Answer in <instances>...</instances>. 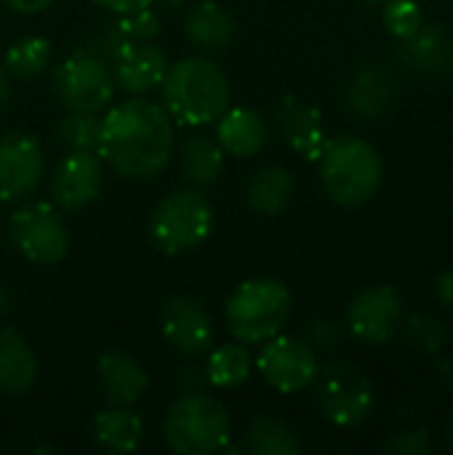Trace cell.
<instances>
[{
	"instance_id": "6da1fadb",
	"label": "cell",
	"mask_w": 453,
	"mask_h": 455,
	"mask_svg": "<svg viewBox=\"0 0 453 455\" xmlns=\"http://www.w3.org/2000/svg\"><path fill=\"white\" fill-rule=\"evenodd\" d=\"M96 152L125 179H155L174 155V120L163 104L133 96L101 117Z\"/></svg>"
},
{
	"instance_id": "7a4b0ae2",
	"label": "cell",
	"mask_w": 453,
	"mask_h": 455,
	"mask_svg": "<svg viewBox=\"0 0 453 455\" xmlns=\"http://www.w3.org/2000/svg\"><path fill=\"white\" fill-rule=\"evenodd\" d=\"M163 107L174 123L200 128L216 123L230 107V80L208 56H187L168 64L160 80Z\"/></svg>"
},
{
	"instance_id": "3957f363",
	"label": "cell",
	"mask_w": 453,
	"mask_h": 455,
	"mask_svg": "<svg viewBox=\"0 0 453 455\" xmlns=\"http://www.w3.org/2000/svg\"><path fill=\"white\" fill-rule=\"evenodd\" d=\"M318 165L326 195L342 208L366 205L382 187V157L376 147L360 136L342 133L328 139Z\"/></svg>"
},
{
	"instance_id": "277c9868",
	"label": "cell",
	"mask_w": 453,
	"mask_h": 455,
	"mask_svg": "<svg viewBox=\"0 0 453 455\" xmlns=\"http://www.w3.org/2000/svg\"><path fill=\"white\" fill-rule=\"evenodd\" d=\"M291 291L275 277H254L235 288L224 304V320L235 341L248 347L275 339L291 317Z\"/></svg>"
},
{
	"instance_id": "5b68a950",
	"label": "cell",
	"mask_w": 453,
	"mask_h": 455,
	"mask_svg": "<svg viewBox=\"0 0 453 455\" xmlns=\"http://www.w3.org/2000/svg\"><path fill=\"white\" fill-rule=\"evenodd\" d=\"M163 437L179 455L219 453L230 440V413L211 395L184 392L163 419Z\"/></svg>"
},
{
	"instance_id": "8992f818",
	"label": "cell",
	"mask_w": 453,
	"mask_h": 455,
	"mask_svg": "<svg viewBox=\"0 0 453 455\" xmlns=\"http://www.w3.org/2000/svg\"><path fill=\"white\" fill-rule=\"evenodd\" d=\"M211 229L214 208L198 189H176L166 195L150 216V240L166 256H179L203 245Z\"/></svg>"
},
{
	"instance_id": "52a82bcc",
	"label": "cell",
	"mask_w": 453,
	"mask_h": 455,
	"mask_svg": "<svg viewBox=\"0 0 453 455\" xmlns=\"http://www.w3.org/2000/svg\"><path fill=\"white\" fill-rule=\"evenodd\" d=\"M315 403L326 421L334 427H358L374 411V384L363 368L336 360L318 371Z\"/></svg>"
},
{
	"instance_id": "ba28073f",
	"label": "cell",
	"mask_w": 453,
	"mask_h": 455,
	"mask_svg": "<svg viewBox=\"0 0 453 455\" xmlns=\"http://www.w3.org/2000/svg\"><path fill=\"white\" fill-rule=\"evenodd\" d=\"M115 77L101 59L75 51L53 72V93L69 112H101L115 96Z\"/></svg>"
},
{
	"instance_id": "9c48e42d",
	"label": "cell",
	"mask_w": 453,
	"mask_h": 455,
	"mask_svg": "<svg viewBox=\"0 0 453 455\" xmlns=\"http://www.w3.org/2000/svg\"><path fill=\"white\" fill-rule=\"evenodd\" d=\"M8 237L27 261L43 267L59 264L69 251L67 227L59 211L45 203L21 205L8 221Z\"/></svg>"
},
{
	"instance_id": "30bf717a",
	"label": "cell",
	"mask_w": 453,
	"mask_h": 455,
	"mask_svg": "<svg viewBox=\"0 0 453 455\" xmlns=\"http://www.w3.org/2000/svg\"><path fill=\"white\" fill-rule=\"evenodd\" d=\"M262 379L280 395H299L312 387L320 360L299 336H275L264 341L259 357L254 360Z\"/></svg>"
},
{
	"instance_id": "8fae6325",
	"label": "cell",
	"mask_w": 453,
	"mask_h": 455,
	"mask_svg": "<svg viewBox=\"0 0 453 455\" xmlns=\"http://www.w3.org/2000/svg\"><path fill=\"white\" fill-rule=\"evenodd\" d=\"M43 144L24 133L8 131L0 136V203L27 200L43 179Z\"/></svg>"
},
{
	"instance_id": "7c38bea8",
	"label": "cell",
	"mask_w": 453,
	"mask_h": 455,
	"mask_svg": "<svg viewBox=\"0 0 453 455\" xmlns=\"http://www.w3.org/2000/svg\"><path fill=\"white\" fill-rule=\"evenodd\" d=\"M403 320V299L392 285H376L358 293L347 307V328L360 344H387Z\"/></svg>"
},
{
	"instance_id": "4fadbf2b",
	"label": "cell",
	"mask_w": 453,
	"mask_h": 455,
	"mask_svg": "<svg viewBox=\"0 0 453 455\" xmlns=\"http://www.w3.org/2000/svg\"><path fill=\"white\" fill-rule=\"evenodd\" d=\"M104 160L99 152L72 149L51 176V200L61 211H83L101 195Z\"/></svg>"
},
{
	"instance_id": "5bb4252c",
	"label": "cell",
	"mask_w": 453,
	"mask_h": 455,
	"mask_svg": "<svg viewBox=\"0 0 453 455\" xmlns=\"http://www.w3.org/2000/svg\"><path fill=\"white\" fill-rule=\"evenodd\" d=\"M160 331L171 349L198 357L206 355L214 347V320L208 309L190 299V296H174L160 309Z\"/></svg>"
},
{
	"instance_id": "9a60e30c",
	"label": "cell",
	"mask_w": 453,
	"mask_h": 455,
	"mask_svg": "<svg viewBox=\"0 0 453 455\" xmlns=\"http://www.w3.org/2000/svg\"><path fill=\"white\" fill-rule=\"evenodd\" d=\"M275 125L278 133L283 136V141L304 160H315L320 157L328 136H326V123L318 107L296 99V96H286L278 109H275Z\"/></svg>"
},
{
	"instance_id": "2e32d148",
	"label": "cell",
	"mask_w": 453,
	"mask_h": 455,
	"mask_svg": "<svg viewBox=\"0 0 453 455\" xmlns=\"http://www.w3.org/2000/svg\"><path fill=\"white\" fill-rule=\"evenodd\" d=\"M115 85L125 93H147L155 85H160L166 69H168V56L163 53V48L152 45L150 40L144 43H128L115 61L109 64Z\"/></svg>"
},
{
	"instance_id": "e0dca14e",
	"label": "cell",
	"mask_w": 453,
	"mask_h": 455,
	"mask_svg": "<svg viewBox=\"0 0 453 455\" xmlns=\"http://www.w3.org/2000/svg\"><path fill=\"white\" fill-rule=\"evenodd\" d=\"M96 379L104 400L120 408H131L150 387L147 371L123 352H104L96 363Z\"/></svg>"
},
{
	"instance_id": "ac0fdd59",
	"label": "cell",
	"mask_w": 453,
	"mask_h": 455,
	"mask_svg": "<svg viewBox=\"0 0 453 455\" xmlns=\"http://www.w3.org/2000/svg\"><path fill=\"white\" fill-rule=\"evenodd\" d=\"M267 123L248 107H227V112L216 120V141L224 155L232 157L259 155L267 144Z\"/></svg>"
},
{
	"instance_id": "d6986e66",
	"label": "cell",
	"mask_w": 453,
	"mask_h": 455,
	"mask_svg": "<svg viewBox=\"0 0 453 455\" xmlns=\"http://www.w3.org/2000/svg\"><path fill=\"white\" fill-rule=\"evenodd\" d=\"M37 379V357L27 339L13 328H0V392L19 397Z\"/></svg>"
},
{
	"instance_id": "ffe728a7",
	"label": "cell",
	"mask_w": 453,
	"mask_h": 455,
	"mask_svg": "<svg viewBox=\"0 0 453 455\" xmlns=\"http://www.w3.org/2000/svg\"><path fill=\"white\" fill-rule=\"evenodd\" d=\"M235 19L214 0H203L192 5L184 16V35L200 51H224L235 40Z\"/></svg>"
},
{
	"instance_id": "44dd1931",
	"label": "cell",
	"mask_w": 453,
	"mask_h": 455,
	"mask_svg": "<svg viewBox=\"0 0 453 455\" xmlns=\"http://www.w3.org/2000/svg\"><path fill=\"white\" fill-rule=\"evenodd\" d=\"M395 99V83L392 77L379 69V67H366L360 69L347 91H344V104L352 115L363 117V120H374V117H382L390 104Z\"/></svg>"
},
{
	"instance_id": "7402d4cb",
	"label": "cell",
	"mask_w": 453,
	"mask_h": 455,
	"mask_svg": "<svg viewBox=\"0 0 453 455\" xmlns=\"http://www.w3.org/2000/svg\"><path fill=\"white\" fill-rule=\"evenodd\" d=\"M93 440L109 453H133L144 440V424L136 413L120 405H109L93 416Z\"/></svg>"
},
{
	"instance_id": "603a6c76",
	"label": "cell",
	"mask_w": 453,
	"mask_h": 455,
	"mask_svg": "<svg viewBox=\"0 0 453 455\" xmlns=\"http://www.w3.org/2000/svg\"><path fill=\"white\" fill-rule=\"evenodd\" d=\"M398 43H400L398 45L400 59L409 67H414L419 72H427V75L443 72L449 59H451V43H449L443 27H438V24L422 21V27L414 35H409V37H403Z\"/></svg>"
},
{
	"instance_id": "cb8c5ba5",
	"label": "cell",
	"mask_w": 453,
	"mask_h": 455,
	"mask_svg": "<svg viewBox=\"0 0 453 455\" xmlns=\"http://www.w3.org/2000/svg\"><path fill=\"white\" fill-rule=\"evenodd\" d=\"M294 189H296L294 176L280 165H270V168H262L259 173H254V179L248 181L246 203L254 213L278 216L291 205Z\"/></svg>"
},
{
	"instance_id": "d4e9b609",
	"label": "cell",
	"mask_w": 453,
	"mask_h": 455,
	"mask_svg": "<svg viewBox=\"0 0 453 455\" xmlns=\"http://www.w3.org/2000/svg\"><path fill=\"white\" fill-rule=\"evenodd\" d=\"M179 165L190 184L211 187L224 171V149L211 136H190L179 149Z\"/></svg>"
},
{
	"instance_id": "484cf974",
	"label": "cell",
	"mask_w": 453,
	"mask_h": 455,
	"mask_svg": "<svg viewBox=\"0 0 453 455\" xmlns=\"http://www.w3.org/2000/svg\"><path fill=\"white\" fill-rule=\"evenodd\" d=\"M206 379L208 387L216 389H235L240 387L251 371H254V355L248 349V344L235 341V344H224L219 349H214L206 360Z\"/></svg>"
},
{
	"instance_id": "4316f807",
	"label": "cell",
	"mask_w": 453,
	"mask_h": 455,
	"mask_svg": "<svg viewBox=\"0 0 453 455\" xmlns=\"http://www.w3.org/2000/svg\"><path fill=\"white\" fill-rule=\"evenodd\" d=\"M246 448L254 455H296L302 451V443L286 421L275 416H259L246 432Z\"/></svg>"
},
{
	"instance_id": "83f0119b",
	"label": "cell",
	"mask_w": 453,
	"mask_h": 455,
	"mask_svg": "<svg viewBox=\"0 0 453 455\" xmlns=\"http://www.w3.org/2000/svg\"><path fill=\"white\" fill-rule=\"evenodd\" d=\"M48 61H51V43L45 37L32 35V37H21L13 45H8L3 67L8 69L11 77L32 80L45 72Z\"/></svg>"
},
{
	"instance_id": "f1b7e54d",
	"label": "cell",
	"mask_w": 453,
	"mask_h": 455,
	"mask_svg": "<svg viewBox=\"0 0 453 455\" xmlns=\"http://www.w3.org/2000/svg\"><path fill=\"white\" fill-rule=\"evenodd\" d=\"M56 136L69 149L96 152L99 136H101V117L99 112H72L59 123Z\"/></svg>"
},
{
	"instance_id": "f546056e",
	"label": "cell",
	"mask_w": 453,
	"mask_h": 455,
	"mask_svg": "<svg viewBox=\"0 0 453 455\" xmlns=\"http://www.w3.org/2000/svg\"><path fill=\"white\" fill-rule=\"evenodd\" d=\"M406 339H409V344L417 352H422V355H438L446 347V341H449V328L441 320H435V317L414 315L406 323Z\"/></svg>"
},
{
	"instance_id": "4dcf8cb0",
	"label": "cell",
	"mask_w": 453,
	"mask_h": 455,
	"mask_svg": "<svg viewBox=\"0 0 453 455\" xmlns=\"http://www.w3.org/2000/svg\"><path fill=\"white\" fill-rule=\"evenodd\" d=\"M112 27L123 35V40L144 43V40H152L160 32V16L147 5V8H139V11L117 13Z\"/></svg>"
},
{
	"instance_id": "1f68e13d",
	"label": "cell",
	"mask_w": 453,
	"mask_h": 455,
	"mask_svg": "<svg viewBox=\"0 0 453 455\" xmlns=\"http://www.w3.org/2000/svg\"><path fill=\"white\" fill-rule=\"evenodd\" d=\"M425 16L417 0H387L384 3V27L392 37L403 40L422 27Z\"/></svg>"
},
{
	"instance_id": "d6a6232c",
	"label": "cell",
	"mask_w": 453,
	"mask_h": 455,
	"mask_svg": "<svg viewBox=\"0 0 453 455\" xmlns=\"http://www.w3.org/2000/svg\"><path fill=\"white\" fill-rule=\"evenodd\" d=\"M299 339H302L315 355H331V352H336L339 344H342V331H339L336 323L318 317V320H310V323L302 328Z\"/></svg>"
},
{
	"instance_id": "836d02e7",
	"label": "cell",
	"mask_w": 453,
	"mask_h": 455,
	"mask_svg": "<svg viewBox=\"0 0 453 455\" xmlns=\"http://www.w3.org/2000/svg\"><path fill=\"white\" fill-rule=\"evenodd\" d=\"M125 45H128V40H123V35H120V32L112 27V21H109V24H104L96 35H91V37L85 40V45L77 48V51H85V53L101 59L104 64H112L115 56H117Z\"/></svg>"
},
{
	"instance_id": "e575fe53",
	"label": "cell",
	"mask_w": 453,
	"mask_h": 455,
	"mask_svg": "<svg viewBox=\"0 0 453 455\" xmlns=\"http://www.w3.org/2000/svg\"><path fill=\"white\" fill-rule=\"evenodd\" d=\"M384 451L395 455H430L433 443L425 429H400V432L390 435Z\"/></svg>"
},
{
	"instance_id": "d590c367",
	"label": "cell",
	"mask_w": 453,
	"mask_h": 455,
	"mask_svg": "<svg viewBox=\"0 0 453 455\" xmlns=\"http://www.w3.org/2000/svg\"><path fill=\"white\" fill-rule=\"evenodd\" d=\"M91 3H96L99 8H107L109 13H128V11H139V8H147V5H152L155 0H91Z\"/></svg>"
},
{
	"instance_id": "8d00e7d4",
	"label": "cell",
	"mask_w": 453,
	"mask_h": 455,
	"mask_svg": "<svg viewBox=\"0 0 453 455\" xmlns=\"http://www.w3.org/2000/svg\"><path fill=\"white\" fill-rule=\"evenodd\" d=\"M182 384L184 392H200L203 387H208L206 368H182Z\"/></svg>"
},
{
	"instance_id": "74e56055",
	"label": "cell",
	"mask_w": 453,
	"mask_h": 455,
	"mask_svg": "<svg viewBox=\"0 0 453 455\" xmlns=\"http://www.w3.org/2000/svg\"><path fill=\"white\" fill-rule=\"evenodd\" d=\"M435 296L446 309H453V272H443L435 280Z\"/></svg>"
},
{
	"instance_id": "f35d334b",
	"label": "cell",
	"mask_w": 453,
	"mask_h": 455,
	"mask_svg": "<svg viewBox=\"0 0 453 455\" xmlns=\"http://www.w3.org/2000/svg\"><path fill=\"white\" fill-rule=\"evenodd\" d=\"M16 13H27V16H32V13H40V11H45L53 0H5Z\"/></svg>"
},
{
	"instance_id": "ab89813d",
	"label": "cell",
	"mask_w": 453,
	"mask_h": 455,
	"mask_svg": "<svg viewBox=\"0 0 453 455\" xmlns=\"http://www.w3.org/2000/svg\"><path fill=\"white\" fill-rule=\"evenodd\" d=\"M8 101H11V75H8V69L0 64V112L8 107Z\"/></svg>"
},
{
	"instance_id": "60d3db41",
	"label": "cell",
	"mask_w": 453,
	"mask_h": 455,
	"mask_svg": "<svg viewBox=\"0 0 453 455\" xmlns=\"http://www.w3.org/2000/svg\"><path fill=\"white\" fill-rule=\"evenodd\" d=\"M438 379H441L446 387H453V360H441V363H438Z\"/></svg>"
},
{
	"instance_id": "b9f144b4",
	"label": "cell",
	"mask_w": 453,
	"mask_h": 455,
	"mask_svg": "<svg viewBox=\"0 0 453 455\" xmlns=\"http://www.w3.org/2000/svg\"><path fill=\"white\" fill-rule=\"evenodd\" d=\"M8 309H11V293L0 285V320L8 315Z\"/></svg>"
},
{
	"instance_id": "7bdbcfd3",
	"label": "cell",
	"mask_w": 453,
	"mask_h": 455,
	"mask_svg": "<svg viewBox=\"0 0 453 455\" xmlns=\"http://www.w3.org/2000/svg\"><path fill=\"white\" fill-rule=\"evenodd\" d=\"M163 8H168V11H179V8H184L187 5V0H158Z\"/></svg>"
},
{
	"instance_id": "ee69618b",
	"label": "cell",
	"mask_w": 453,
	"mask_h": 455,
	"mask_svg": "<svg viewBox=\"0 0 453 455\" xmlns=\"http://www.w3.org/2000/svg\"><path fill=\"white\" fill-rule=\"evenodd\" d=\"M446 443H449V448L453 451V416L451 421H449V427H446Z\"/></svg>"
},
{
	"instance_id": "f6af8a7d",
	"label": "cell",
	"mask_w": 453,
	"mask_h": 455,
	"mask_svg": "<svg viewBox=\"0 0 453 455\" xmlns=\"http://www.w3.org/2000/svg\"><path fill=\"white\" fill-rule=\"evenodd\" d=\"M366 3H382V5H384L387 0H366Z\"/></svg>"
},
{
	"instance_id": "bcb514c9",
	"label": "cell",
	"mask_w": 453,
	"mask_h": 455,
	"mask_svg": "<svg viewBox=\"0 0 453 455\" xmlns=\"http://www.w3.org/2000/svg\"><path fill=\"white\" fill-rule=\"evenodd\" d=\"M451 59H453V45H451Z\"/></svg>"
}]
</instances>
